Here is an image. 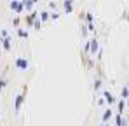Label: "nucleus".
I'll return each instance as SVG.
<instances>
[{
	"label": "nucleus",
	"instance_id": "20e7f679",
	"mask_svg": "<svg viewBox=\"0 0 129 126\" xmlns=\"http://www.w3.org/2000/svg\"><path fill=\"white\" fill-rule=\"evenodd\" d=\"M37 18H39V14H37V12H30V14L24 18V21H26V25H33Z\"/></svg>",
	"mask_w": 129,
	"mask_h": 126
},
{
	"label": "nucleus",
	"instance_id": "b1692460",
	"mask_svg": "<svg viewBox=\"0 0 129 126\" xmlns=\"http://www.w3.org/2000/svg\"><path fill=\"white\" fill-rule=\"evenodd\" d=\"M124 18H126V19H127V21H129V14H127V16H124Z\"/></svg>",
	"mask_w": 129,
	"mask_h": 126
},
{
	"label": "nucleus",
	"instance_id": "bb28decb",
	"mask_svg": "<svg viewBox=\"0 0 129 126\" xmlns=\"http://www.w3.org/2000/svg\"><path fill=\"white\" fill-rule=\"evenodd\" d=\"M2 40H4V39H2V37H0V42H2Z\"/></svg>",
	"mask_w": 129,
	"mask_h": 126
},
{
	"label": "nucleus",
	"instance_id": "6e6552de",
	"mask_svg": "<svg viewBox=\"0 0 129 126\" xmlns=\"http://www.w3.org/2000/svg\"><path fill=\"white\" fill-rule=\"evenodd\" d=\"M2 44H4V49H5V51H11V37L4 39V40H2Z\"/></svg>",
	"mask_w": 129,
	"mask_h": 126
},
{
	"label": "nucleus",
	"instance_id": "f8f14e48",
	"mask_svg": "<svg viewBox=\"0 0 129 126\" xmlns=\"http://www.w3.org/2000/svg\"><path fill=\"white\" fill-rule=\"evenodd\" d=\"M115 123H117V126H124V121H122V114H115Z\"/></svg>",
	"mask_w": 129,
	"mask_h": 126
},
{
	"label": "nucleus",
	"instance_id": "393cba45",
	"mask_svg": "<svg viewBox=\"0 0 129 126\" xmlns=\"http://www.w3.org/2000/svg\"><path fill=\"white\" fill-rule=\"evenodd\" d=\"M126 105H129V98H127V100H126Z\"/></svg>",
	"mask_w": 129,
	"mask_h": 126
},
{
	"label": "nucleus",
	"instance_id": "4be33fe9",
	"mask_svg": "<svg viewBox=\"0 0 129 126\" xmlns=\"http://www.w3.org/2000/svg\"><path fill=\"white\" fill-rule=\"evenodd\" d=\"M87 30H91V32H92V30H94V25H92V23H89V25H87Z\"/></svg>",
	"mask_w": 129,
	"mask_h": 126
},
{
	"label": "nucleus",
	"instance_id": "f257e3e1",
	"mask_svg": "<svg viewBox=\"0 0 129 126\" xmlns=\"http://www.w3.org/2000/svg\"><path fill=\"white\" fill-rule=\"evenodd\" d=\"M26 93H28V86H24V88H23V91L18 95V96H16V102H14V110H16V112L21 109V105H23V102H24Z\"/></svg>",
	"mask_w": 129,
	"mask_h": 126
},
{
	"label": "nucleus",
	"instance_id": "0eeeda50",
	"mask_svg": "<svg viewBox=\"0 0 129 126\" xmlns=\"http://www.w3.org/2000/svg\"><path fill=\"white\" fill-rule=\"evenodd\" d=\"M112 114H113V112H112V109H107V110L103 112V123H108V119L112 117Z\"/></svg>",
	"mask_w": 129,
	"mask_h": 126
},
{
	"label": "nucleus",
	"instance_id": "f03ea898",
	"mask_svg": "<svg viewBox=\"0 0 129 126\" xmlns=\"http://www.w3.org/2000/svg\"><path fill=\"white\" fill-rule=\"evenodd\" d=\"M16 68L26 70V68H28V60H26V58H16Z\"/></svg>",
	"mask_w": 129,
	"mask_h": 126
},
{
	"label": "nucleus",
	"instance_id": "5701e85b",
	"mask_svg": "<svg viewBox=\"0 0 129 126\" xmlns=\"http://www.w3.org/2000/svg\"><path fill=\"white\" fill-rule=\"evenodd\" d=\"M51 18H52V19L56 21V19H58V18H59V14H56V12H54V14H51Z\"/></svg>",
	"mask_w": 129,
	"mask_h": 126
},
{
	"label": "nucleus",
	"instance_id": "f3484780",
	"mask_svg": "<svg viewBox=\"0 0 129 126\" xmlns=\"http://www.w3.org/2000/svg\"><path fill=\"white\" fill-rule=\"evenodd\" d=\"M5 86H7V81H5V79H0V91H2Z\"/></svg>",
	"mask_w": 129,
	"mask_h": 126
},
{
	"label": "nucleus",
	"instance_id": "aec40b11",
	"mask_svg": "<svg viewBox=\"0 0 129 126\" xmlns=\"http://www.w3.org/2000/svg\"><path fill=\"white\" fill-rule=\"evenodd\" d=\"M100 86H101V79H96V81H94V88H96V89H98V88H100Z\"/></svg>",
	"mask_w": 129,
	"mask_h": 126
},
{
	"label": "nucleus",
	"instance_id": "2eb2a0df",
	"mask_svg": "<svg viewBox=\"0 0 129 126\" xmlns=\"http://www.w3.org/2000/svg\"><path fill=\"white\" fill-rule=\"evenodd\" d=\"M18 35H19V37H23V39H26V37H28V32H24V30H21V28H19V30H18Z\"/></svg>",
	"mask_w": 129,
	"mask_h": 126
},
{
	"label": "nucleus",
	"instance_id": "ddd939ff",
	"mask_svg": "<svg viewBox=\"0 0 129 126\" xmlns=\"http://www.w3.org/2000/svg\"><path fill=\"white\" fill-rule=\"evenodd\" d=\"M23 4H24V9H26V11H30V9L33 7V4H35V0H26V2H23Z\"/></svg>",
	"mask_w": 129,
	"mask_h": 126
},
{
	"label": "nucleus",
	"instance_id": "a878e982",
	"mask_svg": "<svg viewBox=\"0 0 129 126\" xmlns=\"http://www.w3.org/2000/svg\"><path fill=\"white\" fill-rule=\"evenodd\" d=\"M100 126H108V124H107V123H103V124H100Z\"/></svg>",
	"mask_w": 129,
	"mask_h": 126
},
{
	"label": "nucleus",
	"instance_id": "6ab92c4d",
	"mask_svg": "<svg viewBox=\"0 0 129 126\" xmlns=\"http://www.w3.org/2000/svg\"><path fill=\"white\" fill-rule=\"evenodd\" d=\"M84 16H86V19L89 21V23H92V19H94V18H92V14H89V12H87V14H84Z\"/></svg>",
	"mask_w": 129,
	"mask_h": 126
},
{
	"label": "nucleus",
	"instance_id": "dca6fc26",
	"mask_svg": "<svg viewBox=\"0 0 129 126\" xmlns=\"http://www.w3.org/2000/svg\"><path fill=\"white\" fill-rule=\"evenodd\" d=\"M47 18H49V12H47V11H42V12H40V19L45 21Z\"/></svg>",
	"mask_w": 129,
	"mask_h": 126
},
{
	"label": "nucleus",
	"instance_id": "1a4fd4ad",
	"mask_svg": "<svg viewBox=\"0 0 129 126\" xmlns=\"http://www.w3.org/2000/svg\"><path fill=\"white\" fill-rule=\"evenodd\" d=\"M120 95H122V100H127V98H129V88H127V86H124V88H122Z\"/></svg>",
	"mask_w": 129,
	"mask_h": 126
},
{
	"label": "nucleus",
	"instance_id": "7ed1b4c3",
	"mask_svg": "<svg viewBox=\"0 0 129 126\" xmlns=\"http://www.w3.org/2000/svg\"><path fill=\"white\" fill-rule=\"evenodd\" d=\"M11 9H12V11H16V12H23L24 4H23V2H11Z\"/></svg>",
	"mask_w": 129,
	"mask_h": 126
},
{
	"label": "nucleus",
	"instance_id": "a211bd4d",
	"mask_svg": "<svg viewBox=\"0 0 129 126\" xmlns=\"http://www.w3.org/2000/svg\"><path fill=\"white\" fill-rule=\"evenodd\" d=\"M40 25H42V21H40V19H35V23H33V26H35L37 30L40 28Z\"/></svg>",
	"mask_w": 129,
	"mask_h": 126
},
{
	"label": "nucleus",
	"instance_id": "39448f33",
	"mask_svg": "<svg viewBox=\"0 0 129 126\" xmlns=\"http://www.w3.org/2000/svg\"><path fill=\"white\" fill-rule=\"evenodd\" d=\"M89 46H91V54H94V53L100 49V44H98V40H96V39L89 40Z\"/></svg>",
	"mask_w": 129,
	"mask_h": 126
},
{
	"label": "nucleus",
	"instance_id": "412c9836",
	"mask_svg": "<svg viewBox=\"0 0 129 126\" xmlns=\"http://www.w3.org/2000/svg\"><path fill=\"white\" fill-rule=\"evenodd\" d=\"M19 21H21L19 18H14V19H12V25H16V26H18V25H19Z\"/></svg>",
	"mask_w": 129,
	"mask_h": 126
},
{
	"label": "nucleus",
	"instance_id": "9b49d317",
	"mask_svg": "<svg viewBox=\"0 0 129 126\" xmlns=\"http://www.w3.org/2000/svg\"><path fill=\"white\" fill-rule=\"evenodd\" d=\"M82 61H84V65H86L87 68H91V67H92V61L89 60V56H86V54L82 56Z\"/></svg>",
	"mask_w": 129,
	"mask_h": 126
},
{
	"label": "nucleus",
	"instance_id": "4468645a",
	"mask_svg": "<svg viewBox=\"0 0 129 126\" xmlns=\"http://www.w3.org/2000/svg\"><path fill=\"white\" fill-rule=\"evenodd\" d=\"M63 7H64V11H66V12H72V11H73V5H72V2H64Z\"/></svg>",
	"mask_w": 129,
	"mask_h": 126
},
{
	"label": "nucleus",
	"instance_id": "9d476101",
	"mask_svg": "<svg viewBox=\"0 0 129 126\" xmlns=\"http://www.w3.org/2000/svg\"><path fill=\"white\" fill-rule=\"evenodd\" d=\"M124 107H126V100H119V105H117L119 114H122V112H124Z\"/></svg>",
	"mask_w": 129,
	"mask_h": 126
},
{
	"label": "nucleus",
	"instance_id": "423d86ee",
	"mask_svg": "<svg viewBox=\"0 0 129 126\" xmlns=\"http://www.w3.org/2000/svg\"><path fill=\"white\" fill-rule=\"evenodd\" d=\"M105 102H107L108 105H112V103H115V96L110 93V91H105Z\"/></svg>",
	"mask_w": 129,
	"mask_h": 126
}]
</instances>
